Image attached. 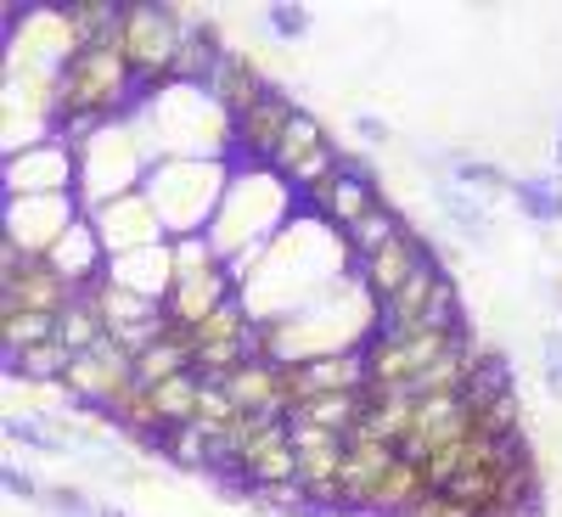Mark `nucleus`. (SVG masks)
<instances>
[{
	"label": "nucleus",
	"mask_w": 562,
	"mask_h": 517,
	"mask_svg": "<svg viewBox=\"0 0 562 517\" xmlns=\"http://www.w3.org/2000/svg\"><path fill=\"white\" fill-rule=\"evenodd\" d=\"M231 299H237V281H231V270H209V276H186L175 281V293L164 299V315L169 326H180V333H198V326L225 310Z\"/></svg>",
	"instance_id": "21"
},
{
	"label": "nucleus",
	"mask_w": 562,
	"mask_h": 517,
	"mask_svg": "<svg viewBox=\"0 0 562 517\" xmlns=\"http://www.w3.org/2000/svg\"><path fill=\"white\" fill-rule=\"evenodd\" d=\"M7 439L23 450H40V456H68V439L57 434V422L40 411H7Z\"/></svg>",
	"instance_id": "34"
},
{
	"label": "nucleus",
	"mask_w": 562,
	"mask_h": 517,
	"mask_svg": "<svg viewBox=\"0 0 562 517\" xmlns=\"http://www.w3.org/2000/svg\"><path fill=\"white\" fill-rule=\"evenodd\" d=\"M237 416H243V411H237V400H231L220 383H203V400H198V428H203L209 439H220Z\"/></svg>",
	"instance_id": "38"
},
{
	"label": "nucleus",
	"mask_w": 562,
	"mask_h": 517,
	"mask_svg": "<svg viewBox=\"0 0 562 517\" xmlns=\"http://www.w3.org/2000/svg\"><path fill=\"white\" fill-rule=\"evenodd\" d=\"M270 90V79H265V68L248 57V52H225V63L214 68V79H209V97L231 113V124H237L259 97Z\"/></svg>",
	"instance_id": "24"
},
{
	"label": "nucleus",
	"mask_w": 562,
	"mask_h": 517,
	"mask_svg": "<svg viewBox=\"0 0 562 517\" xmlns=\"http://www.w3.org/2000/svg\"><path fill=\"white\" fill-rule=\"evenodd\" d=\"M293 113H299L293 90L281 79H270V90L237 119V164H270L281 135H288V124H293Z\"/></svg>",
	"instance_id": "16"
},
{
	"label": "nucleus",
	"mask_w": 562,
	"mask_h": 517,
	"mask_svg": "<svg viewBox=\"0 0 562 517\" xmlns=\"http://www.w3.org/2000/svg\"><path fill=\"white\" fill-rule=\"evenodd\" d=\"M265 34L270 40H281V45H299V40H310V29H315V12L310 7H299V0H276V7H265Z\"/></svg>",
	"instance_id": "37"
},
{
	"label": "nucleus",
	"mask_w": 562,
	"mask_h": 517,
	"mask_svg": "<svg viewBox=\"0 0 562 517\" xmlns=\"http://www.w3.org/2000/svg\"><path fill=\"white\" fill-rule=\"evenodd\" d=\"M85 220H90V231H97L108 265L175 243L169 225H164V214H158V203H153L147 192H124V198H113V203H102V209H90Z\"/></svg>",
	"instance_id": "10"
},
{
	"label": "nucleus",
	"mask_w": 562,
	"mask_h": 517,
	"mask_svg": "<svg viewBox=\"0 0 562 517\" xmlns=\"http://www.w3.org/2000/svg\"><path fill=\"white\" fill-rule=\"evenodd\" d=\"M0 186L7 198H79V158L63 141H40L0 158Z\"/></svg>",
	"instance_id": "12"
},
{
	"label": "nucleus",
	"mask_w": 562,
	"mask_h": 517,
	"mask_svg": "<svg viewBox=\"0 0 562 517\" xmlns=\"http://www.w3.org/2000/svg\"><path fill=\"white\" fill-rule=\"evenodd\" d=\"M0 220H7V248H18L29 265H40L63 248V237L85 220V209H79V198H7Z\"/></svg>",
	"instance_id": "11"
},
{
	"label": "nucleus",
	"mask_w": 562,
	"mask_h": 517,
	"mask_svg": "<svg viewBox=\"0 0 562 517\" xmlns=\"http://www.w3.org/2000/svg\"><path fill=\"white\" fill-rule=\"evenodd\" d=\"M473 434H484V439H518V434H524V394L512 389V394L490 400V405L473 416Z\"/></svg>",
	"instance_id": "36"
},
{
	"label": "nucleus",
	"mask_w": 562,
	"mask_h": 517,
	"mask_svg": "<svg viewBox=\"0 0 562 517\" xmlns=\"http://www.w3.org/2000/svg\"><path fill=\"white\" fill-rule=\"evenodd\" d=\"M57 338V321L52 315H34V310H0V355H29L40 344Z\"/></svg>",
	"instance_id": "33"
},
{
	"label": "nucleus",
	"mask_w": 562,
	"mask_h": 517,
	"mask_svg": "<svg viewBox=\"0 0 562 517\" xmlns=\"http://www.w3.org/2000/svg\"><path fill=\"white\" fill-rule=\"evenodd\" d=\"M428 192H434V209H439L445 231H450L467 254H495L501 225H495V209H490L484 198L461 192V186H450V180H428Z\"/></svg>",
	"instance_id": "17"
},
{
	"label": "nucleus",
	"mask_w": 562,
	"mask_h": 517,
	"mask_svg": "<svg viewBox=\"0 0 562 517\" xmlns=\"http://www.w3.org/2000/svg\"><path fill=\"white\" fill-rule=\"evenodd\" d=\"M428 495H434V490H428V473H422V461H405V456H400L389 473H383L378 495H371V506H366L360 517H411Z\"/></svg>",
	"instance_id": "26"
},
{
	"label": "nucleus",
	"mask_w": 562,
	"mask_h": 517,
	"mask_svg": "<svg viewBox=\"0 0 562 517\" xmlns=\"http://www.w3.org/2000/svg\"><path fill=\"white\" fill-rule=\"evenodd\" d=\"M79 52H85V40H79L68 7H23L7 18V68L63 74Z\"/></svg>",
	"instance_id": "9"
},
{
	"label": "nucleus",
	"mask_w": 562,
	"mask_h": 517,
	"mask_svg": "<svg viewBox=\"0 0 562 517\" xmlns=\"http://www.w3.org/2000/svg\"><path fill=\"white\" fill-rule=\"evenodd\" d=\"M535 355H540V383H546V394L562 400V326H546L540 344H535Z\"/></svg>",
	"instance_id": "39"
},
{
	"label": "nucleus",
	"mask_w": 562,
	"mask_h": 517,
	"mask_svg": "<svg viewBox=\"0 0 562 517\" xmlns=\"http://www.w3.org/2000/svg\"><path fill=\"white\" fill-rule=\"evenodd\" d=\"M248 333H254V315H248V304L243 299H231L225 310H214L198 333H192V344L198 349H220V344H248Z\"/></svg>",
	"instance_id": "35"
},
{
	"label": "nucleus",
	"mask_w": 562,
	"mask_h": 517,
	"mask_svg": "<svg viewBox=\"0 0 562 517\" xmlns=\"http://www.w3.org/2000/svg\"><path fill=\"white\" fill-rule=\"evenodd\" d=\"M220 389L237 400L243 416H281L288 422V383H281V366H270V360H248L237 378H225Z\"/></svg>",
	"instance_id": "23"
},
{
	"label": "nucleus",
	"mask_w": 562,
	"mask_h": 517,
	"mask_svg": "<svg viewBox=\"0 0 562 517\" xmlns=\"http://www.w3.org/2000/svg\"><path fill=\"white\" fill-rule=\"evenodd\" d=\"M108 276L119 281V288H130V293H140V299L164 304V299L175 293V248L164 243V248H147V254H130V259L108 265Z\"/></svg>",
	"instance_id": "25"
},
{
	"label": "nucleus",
	"mask_w": 562,
	"mask_h": 517,
	"mask_svg": "<svg viewBox=\"0 0 562 517\" xmlns=\"http://www.w3.org/2000/svg\"><path fill=\"white\" fill-rule=\"evenodd\" d=\"M0 288H7V293H0V310H34V315H68L85 293L74 288V281L57 270V265H23L12 281H0Z\"/></svg>",
	"instance_id": "19"
},
{
	"label": "nucleus",
	"mask_w": 562,
	"mask_h": 517,
	"mask_svg": "<svg viewBox=\"0 0 562 517\" xmlns=\"http://www.w3.org/2000/svg\"><path fill=\"white\" fill-rule=\"evenodd\" d=\"M180 40H186V18H180V7H158V0H124L119 52H124L130 74H135V97H140V102L175 85ZM140 102H135V108H140Z\"/></svg>",
	"instance_id": "7"
},
{
	"label": "nucleus",
	"mask_w": 562,
	"mask_h": 517,
	"mask_svg": "<svg viewBox=\"0 0 562 517\" xmlns=\"http://www.w3.org/2000/svg\"><path fill=\"white\" fill-rule=\"evenodd\" d=\"M371 338H378V299L360 288V276H349L321 304L265 326L270 366H281V371L310 366V360H333V355H366Z\"/></svg>",
	"instance_id": "2"
},
{
	"label": "nucleus",
	"mask_w": 562,
	"mask_h": 517,
	"mask_svg": "<svg viewBox=\"0 0 562 517\" xmlns=\"http://www.w3.org/2000/svg\"><path fill=\"white\" fill-rule=\"evenodd\" d=\"M355 254H349V237L338 225H326L315 214H299L281 237L259 254L254 276L243 281V304L259 326H276L288 321L310 304H321L333 288H344V281L355 276Z\"/></svg>",
	"instance_id": "1"
},
{
	"label": "nucleus",
	"mask_w": 562,
	"mask_h": 517,
	"mask_svg": "<svg viewBox=\"0 0 562 517\" xmlns=\"http://www.w3.org/2000/svg\"><path fill=\"white\" fill-rule=\"evenodd\" d=\"M135 130L147 141L153 164L164 158H237V124L198 85H169L147 97L135 113Z\"/></svg>",
	"instance_id": "3"
},
{
	"label": "nucleus",
	"mask_w": 562,
	"mask_h": 517,
	"mask_svg": "<svg viewBox=\"0 0 562 517\" xmlns=\"http://www.w3.org/2000/svg\"><path fill=\"white\" fill-rule=\"evenodd\" d=\"M147 394L158 405L164 428H192V422H198V400H203V378H198V371H180V378H169V383H158Z\"/></svg>",
	"instance_id": "31"
},
{
	"label": "nucleus",
	"mask_w": 562,
	"mask_h": 517,
	"mask_svg": "<svg viewBox=\"0 0 562 517\" xmlns=\"http://www.w3.org/2000/svg\"><path fill=\"white\" fill-rule=\"evenodd\" d=\"M231 175H237V158H164L147 169L140 192L158 203L169 237H209L231 192Z\"/></svg>",
	"instance_id": "5"
},
{
	"label": "nucleus",
	"mask_w": 562,
	"mask_h": 517,
	"mask_svg": "<svg viewBox=\"0 0 562 517\" xmlns=\"http://www.w3.org/2000/svg\"><path fill=\"white\" fill-rule=\"evenodd\" d=\"M405 231H411V220H405L394 203H378V209H371L360 225H349L344 237H349V254H355V265H366L371 254H383L394 237H405Z\"/></svg>",
	"instance_id": "29"
},
{
	"label": "nucleus",
	"mask_w": 562,
	"mask_h": 517,
	"mask_svg": "<svg viewBox=\"0 0 562 517\" xmlns=\"http://www.w3.org/2000/svg\"><path fill=\"white\" fill-rule=\"evenodd\" d=\"M400 461L394 445L383 439H366V434H349V450H344V473H338V506L344 512H366L371 495H378L383 473Z\"/></svg>",
	"instance_id": "20"
},
{
	"label": "nucleus",
	"mask_w": 562,
	"mask_h": 517,
	"mask_svg": "<svg viewBox=\"0 0 562 517\" xmlns=\"http://www.w3.org/2000/svg\"><path fill=\"white\" fill-rule=\"evenodd\" d=\"M97 517H130V512H124V506H113V501H102V506H97Z\"/></svg>",
	"instance_id": "43"
},
{
	"label": "nucleus",
	"mask_w": 562,
	"mask_h": 517,
	"mask_svg": "<svg viewBox=\"0 0 562 517\" xmlns=\"http://www.w3.org/2000/svg\"><path fill=\"white\" fill-rule=\"evenodd\" d=\"M349 130H355V141H360V147H378V153H383L389 141H394V124H389L383 113H366V108L349 119Z\"/></svg>",
	"instance_id": "41"
},
{
	"label": "nucleus",
	"mask_w": 562,
	"mask_h": 517,
	"mask_svg": "<svg viewBox=\"0 0 562 517\" xmlns=\"http://www.w3.org/2000/svg\"><path fill=\"white\" fill-rule=\"evenodd\" d=\"M57 344L79 360V355H90V349H102L108 344V321H102V310L90 304V299H79L68 315H57Z\"/></svg>",
	"instance_id": "32"
},
{
	"label": "nucleus",
	"mask_w": 562,
	"mask_h": 517,
	"mask_svg": "<svg viewBox=\"0 0 562 517\" xmlns=\"http://www.w3.org/2000/svg\"><path fill=\"white\" fill-rule=\"evenodd\" d=\"M281 383H288V416L310 400H326V394H366V355H333V360L288 366Z\"/></svg>",
	"instance_id": "18"
},
{
	"label": "nucleus",
	"mask_w": 562,
	"mask_h": 517,
	"mask_svg": "<svg viewBox=\"0 0 562 517\" xmlns=\"http://www.w3.org/2000/svg\"><path fill=\"white\" fill-rule=\"evenodd\" d=\"M378 203H383V192H378V169H371L366 158H355V153H344L338 175L326 180V186H315V192L304 198V214H315V220H326V225L349 231V225H360Z\"/></svg>",
	"instance_id": "13"
},
{
	"label": "nucleus",
	"mask_w": 562,
	"mask_h": 517,
	"mask_svg": "<svg viewBox=\"0 0 562 517\" xmlns=\"http://www.w3.org/2000/svg\"><path fill=\"white\" fill-rule=\"evenodd\" d=\"M135 74L119 45H85V52L63 68V108L57 119H130L135 113Z\"/></svg>",
	"instance_id": "8"
},
{
	"label": "nucleus",
	"mask_w": 562,
	"mask_h": 517,
	"mask_svg": "<svg viewBox=\"0 0 562 517\" xmlns=\"http://www.w3.org/2000/svg\"><path fill=\"white\" fill-rule=\"evenodd\" d=\"M473 439V411H467V394H445V400H416L411 434L400 445L405 461H434L439 450Z\"/></svg>",
	"instance_id": "15"
},
{
	"label": "nucleus",
	"mask_w": 562,
	"mask_h": 517,
	"mask_svg": "<svg viewBox=\"0 0 562 517\" xmlns=\"http://www.w3.org/2000/svg\"><path fill=\"white\" fill-rule=\"evenodd\" d=\"M512 203H518L524 220L535 225H562V175L546 169V175H518L512 186Z\"/></svg>",
	"instance_id": "30"
},
{
	"label": "nucleus",
	"mask_w": 562,
	"mask_h": 517,
	"mask_svg": "<svg viewBox=\"0 0 562 517\" xmlns=\"http://www.w3.org/2000/svg\"><path fill=\"white\" fill-rule=\"evenodd\" d=\"M434 180L461 186V192L484 198L490 209H495L501 198H512V186H518V175H506L495 158H479V153H439V158H434Z\"/></svg>",
	"instance_id": "22"
},
{
	"label": "nucleus",
	"mask_w": 562,
	"mask_h": 517,
	"mask_svg": "<svg viewBox=\"0 0 562 517\" xmlns=\"http://www.w3.org/2000/svg\"><path fill=\"white\" fill-rule=\"evenodd\" d=\"M0 484H7V495H12V501H23V506H40V501H45V484L29 473V467H18V461L0 467Z\"/></svg>",
	"instance_id": "40"
},
{
	"label": "nucleus",
	"mask_w": 562,
	"mask_h": 517,
	"mask_svg": "<svg viewBox=\"0 0 562 517\" xmlns=\"http://www.w3.org/2000/svg\"><path fill=\"white\" fill-rule=\"evenodd\" d=\"M79 209H102L124 192H140L147 186V169H153V153H147V141H140L135 119H108L97 124L79 147Z\"/></svg>",
	"instance_id": "6"
},
{
	"label": "nucleus",
	"mask_w": 562,
	"mask_h": 517,
	"mask_svg": "<svg viewBox=\"0 0 562 517\" xmlns=\"http://www.w3.org/2000/svg\"><path fill=\"white\" fill-rule=\"evenodd\" d=\"M326 147H333V135H326V124H321L310 108H299V113H293V124H288V135H281L276 158H270V169H276V175H293L299 164L321 158Z\"/></svg>",
	"instance_id": "28"
},
{
	"label": "nucleus",
	"mask_w": 562,
	"mask_h": 517,
	"mask_svg": "<svg viewBox=\"0 0 562 517\" xmlns=\"http://www.w3.org/2000/svg\"><path fill=\"white\" fill-rule=\"evenodd\" d=\"M45 265H57L79 293L97 288V281L108 276V254H102V243H97V231H90V220H79V225L68 231V237H63V248H57L52 259H45Z\"/></svg>",
	"instance_id": "27"
},
{
	"label": "nucleus",
	"mask_w": 562,
	"mask_h": 517,
	"mask_svg": "<svg viewBox=\"0 0 562 517\" xmlns=\"http://www.w3.org/2000/svg\"><path fill=\"white\" fill-rule=\"evenodd\" d=\"M551 169L562 175V113H557V135H551Z\"/></svg>",
	"instance_id": "42"
},
{
	"label": "nucleus",
	"mask_w": 562,
	"mask_h": 517,
	"mask_svg": "<svg viewBox=\"0 0 562 517\" xmlns=\"http://www.w3.org/2000/svg\"><path fill=\"white\" fill-rule=\"evenodd\" d=\"M299 214H304V198L270 164H237L231 192L220 203V220L209 225V243L220 248L225 265H237L248 254H265Z\"/></svg>",
	"instance_id": "4"
},
{
	"label": "nucleus",
	"mask_w": 562,
	"mask_h": 517,
	"mask_svg": "<svg viewBox=\"0 0 562 517\" xmlns=\"http://www.w3.org/2000/svg\"><path fill=\"white\" fill-rule=\"evenodd\" d=\"M428 265H445V254H439V243H434V237H422V231L411 225L405 237H394L383 254H371L355 276H360V288H366L371 299H378V310H383V304L405 288V281H416Z\"/></svg>",
	"instance_id": "14"
}]
</instances>
